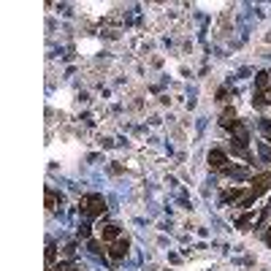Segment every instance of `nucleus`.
I'll return each instance as SVG.
<instances>
[{"label":"nucleus","mask_w":271,"mask_h":271,"mask_svg":"<svg viewBox=\"0 0 271 271\" xmlns=\"http://www.w3.org/2000/svg\"><path fill=\"white\" fill-rule=\"evenodd\" d=\"M79 209H82L87 217H95L103 212V198L101 196H84L82 203H79Z\"/></svg>","instance_id":"obj_1"},{"label":"nucleus","mask_w":271,"mask_h":271,"mask_svg":"<svg viewBox=\"0 0 271 271\" xmlns=\"http://www.w3.org/2000/svg\"><path fill=\"white\" fill-rule=\"evenodd\" d=\"M209 163H212V168H220V171H228V158L222 155L220 149H215V152H209Z\"/></svg>","instance_id":"obj_2"},{"label":"nucleus","mask_w":271,"mask_h":271,"mask_svg":"<svg viewBox=\"0 0 271 271\" xmlns=\"http://www.w3.org/2000/svg\"><path fill=\"white\" fill-rule=\"evenodd\" d=\"M101 236H103V241L120 239V225H106V228H101Z\"/></svg>","instance_id":"obj_3"},{"label":"nucleus","mask_w":271,"mask_h":271,"mask_svg":"<svg viewBox=\"0 0 271 271\" xmlns=\"http://www.w3.org/2000/svg\"><path fill=\"white\" fill-rule=\"evenodd\" d=\"M125 253H127V241L117 239V241H114V247H111V258H122Z\"/></svg>","instance_id":"obj_4"},{"label":"nucleus","mask_w":271,"mask_h":271,"mask_svg":"<svg viewBox=\"0 0 271 271\" xmlns=\"http://www.w3.org/2000/svg\"><path fill=\"white\" fill-rule=\"evenodd\" d=\"M258 125H260V130H263L266 136H269V141H271V120H266V117H263V120H260Z\"/></svg>","instance_id":"obj_5"},{"label":"nucleus","mask_w":271,"mask_h":271,"mask_svg":"<svg viewBox=\"0 0 271 271\" xmlns=\"http://www.w3.org/2000/svg\"><path fill=\"white\" fill-rule=\"evenodd\" d=\"M266 241H269V244H271V234H269V236H266Z\"/></svg>","instance_id":"obj_6"}]
</instances>
